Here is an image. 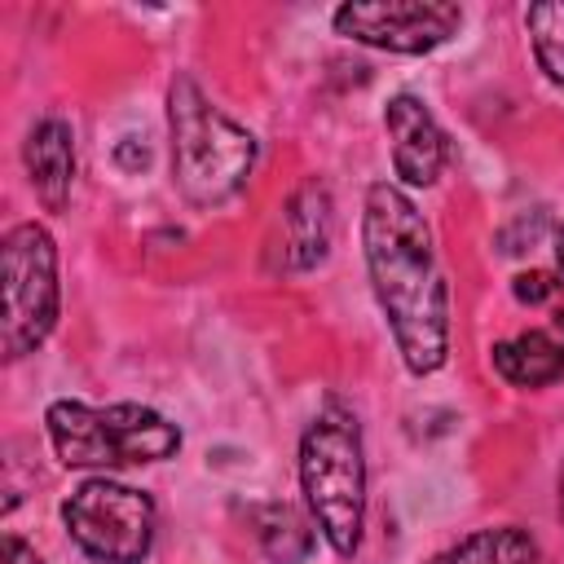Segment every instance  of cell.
Returning <instances> with one entry per match:
<instances>
[{
    "label": "cell",
    "instance_id": "obj_1",
    "mask_svg": "<svg viewBox=\"0 0 564 564\" xmlns=\"http://www.w3.org/2000/svg\"><path fill=\"white\" fill-rule=\"evenodd\" d=\"M361 242L401 361L414 375H432L449 352V291L427 220L397 185L379 181L366 189Z\"/></svg>",
    "mask_w": 564,
    "mask_h": 564
},
{
    "label": "cell",
    "instance_id": "obj_2",
    "mask_svg": "<svg viewBox=\"0 0 564 564\" xmlns=\"http://www.w3.org/2000/svg\"><path fill=\"white\" fill-rule=\"evenodd\" d=\"M167 123L176 189L194 207L229 203L256 167V137L220 115L189 75H176L167 88Z\"/></svg>",
    "mask_w": 564,
    "mask_h": 564
},
{
    "label": "cell",
    "instance_id": "obj_3",
    "mask_svg": "<svg viewBox=\"0 0 564 564\" xmlns=\"http://www.w3.org/2000/svg\"><path fill=\"white\" fill-rule=\"evenodd\" d=\"M300 485L322 538L339 555H352L366 520V458L357 419L339 401H326L300 441Z\"/></svg>",
    "mask_w": 564,
    "mask_h": 564
},
{
    "label": "cell",
    "instance_id": "obj_4",
    "mask_svg": "<svg viewBox=\"0 0 564 564\" xmlns=\"http://www.w3.org/2000/svg\"><path fill=\"white\" fill-rule=\"evenodd\" d=\"M48 441L66 467H128V463H159L181 449L176 423L145 405H84V401H53Z\"/></svg>",
    "mask_w": 564,
    "mask_h": 564
},
{
    "label": "cell",
    "instance_id": "obj_5",
    "mask_svg": "<svg viewBox=\"0 0 564 564\" xmlns=\"http://www.w3.org/2000/svg\"><path fill=\"white\" fill-rule=\"evenodd\" d=\"M0 278H4L0 344H4V357L18 361L35 352L57 322V251L48 229L13 225L0 247Z\"/></svg>",
    "mask_w": 564,
    "mask_h": 564
},
{
    "label": "cell",
    "instance_id": "obj_6",
    "mask_svg": "<svg viewBox=\"0 0 564 564\" xmlns=\"http://www.w3.org/2000/svg\"><path fill=\"white\" fill-rule=\"evenodd\" d=\"M62 520L70 538L101 564H141L154 546V502L150 494L93 476L66 502Z\"/></svg>",
    "mask_w": 564,
    "mask_h": 564
},
{
    "label": "cell",
    "instance_id": "obj_7",
    "mask_svg": "<svg viewBox=\"0 0 564 564\" xmlns=\"http://www.w3.org/2000/svg\"><path fill=\"white\" fill-rule=\"evenodd\" d=\"M463 22V9L449 0H352L335 9V31L388 48V53H427L445 44Z\"/></svg>",
    "mask_w": 564,
    "mask_h": 564
},
{
    "label": "cell",
    "instance_id": "obj_8",
    "mask_svg": "<svg viewBox=\"0 0 564 564\" xmlns=\"http://www.w3.org/2000/svg\"><path fill=\"white\" fill-rule=\"evenodd\" d=\"M383 123H388V137H392V167L405 185H432L445 167V132L436 128L432 110L401 93L388 101L383 110Z\"/></svg>",
    "mask_w": 564,
    "mask_h": 564
},
{
    "label": "cell",
    "instance_id": "obj_9",
    "mask_svg": "<svg viewBox=\"0 0 564 564\" xmlns=\"http://www.w3.org/2000/svg\"><path fill=\"white\" fill-rule=\"evenodd\" d=\"M326 247H330V194L322 181H304L282 203V216H278V238H273L278 269L304 273L326 260Z\"/></svg>",
    "mask_w": 564,
    "mask_h": 564
},
{
    "label": "cell",
    "instance_id": "obj_10",
    "mask_svg": "<svg viewBox=\"0 0 564 564\" xmlns=\"http://www.w3.org/2000/svg\"><path fill=\"white\" fill-rule=\"evenodd\" d=\"M26 172H31V185L40 194V203L48 212H62L66 198H70V181H75V137L62 119H44L31 128L26 137Z\"/></svg>",
    "mask_w": 564,
    "mask_h": 564
},
{
    "label": "cell",
    "instance_id": "obj_11",
    "mask_svg": "<svg viewBox=\"0 0 564 564\" xmlns=\"http://www.w3.org/2000/svg\"><path fill=\"white\" fill-rule=\"evenodd\" d=\"M494 370L516 388H546L564 379V339H551L546 330L502 339L494 344Z\"/></svg>",
    "mask_w": 564,
    "mask_h": 564
},
{
    "label": "cell",
    "instance_id": "obj_12",
    "mask_svg": "<svg viewBox=\"0 0 564 564\" xmlns=\"http://www.w3.org/2000/svg\"><path fill=\"white\" fill-rule=\"evenodd\" d=\"M432 564H542L533 533L502 524V529H480L471 538H463L458 546L441 551Z\"/></svg>",
    "mask_w": 564,
    "mask_h": 564
},
{
    "label": "cell",
    "instance_id": "obj_13",
    "mask_svg": "<svg viewBox=\"0 0 564 564\" xmlns=\"http://www.w3.org/2000/svg\"><path fill=\"white\" fill-rule=\"evenodd\" d=\"M251 524H256V538L273 564H304L313 555V529L304 524V516L295 507H286V502L256 507Z\"/></svg>",
    "mask_w": 564,
    "mask_h": 564
},
{
    "label": "cell",
    "instance_id": "obj_14",
    "mask_svg": "<svg viewBox=\"0 0 564 564\" xmlns=\"http://www.w3.org/2000/svg\"><path fill=\"white\" fill-rule=\"evenodd\" d=\"M524 22H529V35H533L538 66H542L560 88H564V0L529 4Z\"/></svg>",
    "mask_w": 564,
    "mask_h": 564
},
{
    "label": "cell",
    "instance_id": "obj_15",
    "mask_svg": "<svg viewBox=\"0 0 564 564\" xmlns=\"http://www.w3.org/2000/svg\"><path fill=\"white\" fill-rule=\"evenodd\" d=\"M511 291H516L520 304H551V300H560L564 282L555 273H546V269H529V273H520L511 282Z\"/></svg>",
    "mask_w": 564,
    "mask_h": 564
},
{
    "label": "cell",
    "instance_id": "obj_16",
    "mask_svg": "<svg viewBox=\"0 0 564 564\" xmlns=\"http://www.w3.org/2000/svg\"><path fill=\"white\" fill-rule=\"evenodd\" d=\"M4 564H44L35 555V546H26L18 533H4Z\"/></svg>",
    "mask_w": 564,
    "mask_h": 564
},
{
    "label": "cell",
    "instance_id": "obj_17",
    "mask_svg": "<svg viewBox=\"0 0 564 564\" xmlns=\"http://www.w3.org/2000/svg\"><path fill=\"white\" fill-rule=\"evenodd\" d=\"M115 159H119L123 167H145V163H150V150H145V145H132V137H128V141L115 150Z\"/></svg>",
    "mask_w": 564,
    "mask_h": 564
},
{
    "label": "cell",
    "instance_id": "obj_18",
    "mask_svg": "<svg viewBox=\"0 0 564 564\" xmlns=\"http://www.w3.org/2000/svg\"><path fill=\"white\" fill-rule=\"evenodd\" d=\"M555 260H560V269H564V225H560V234H555Z\"/></svg>",
    "mask_w": 564,
    "mask_h": 564
},
{
    "label": "cell",
    "instance_id": "obj_19",
    "mask_svg": "<svg viewBox=\"0 0 564 564\" xmlns=\"http://www.w3.org/2000/svg\"><path fill=\"white\" fill-rule=\"evenodd\" d=\"M555 335H560V339H564V304H560V308H555Z\"/></svg>",
    "mask_w": 564,
    "mask_h": 564
},
{
    "label": "cell",
    "instance_id": "obj_20",
    "mask_svg": "<svg viewBox=\"0 0 564 564\" xmlns=\"http://www.w3.org/2000/svg\"><path fill=\"white\" fill-rule=\"evenodd\" d=\"M560 511H564V467H560Z\"/></svg>",
    "mask_w": 564,
    "mask_h": 564
}]
</instances>
